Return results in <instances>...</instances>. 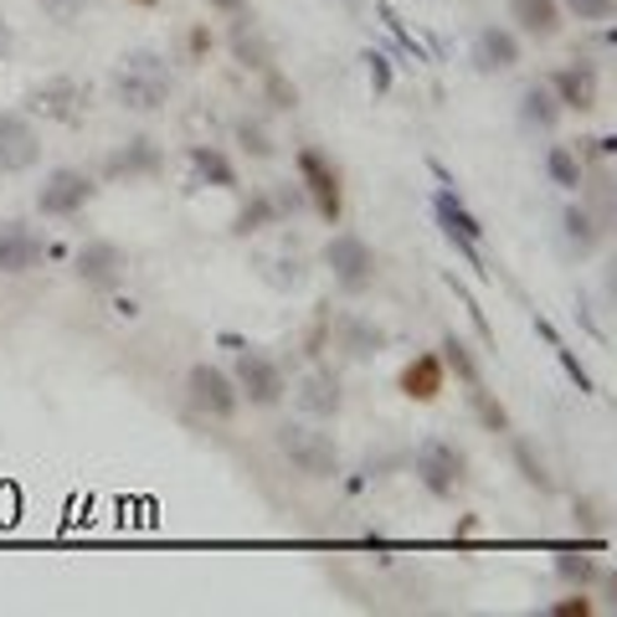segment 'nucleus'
<instances>
[{
  "label": "nucleus",
  "instance_id": "1",
  "mask_svg": "<svg viewBox=\"0 0 617 617\" xmlns=\"http://www.w3.org/2000/svg\"><path fill=\"white\" fill-rule=\"evenodd\" d=\"M171 67L160 52L150 47H139V52H124L114 67V98L124 109H135V114H160L165 103H171Z\"/></svg>",
  "mask_w": 617,
  "mask_h": 617
},
{
  "label": "nucleus",
  "instance_id": "2",
  "mask_svg": "<svg viewBox=\"0 0 617 617\" xmlns=\"http://www.w3.org/2000/svg\"><path fill=\"white\" fill-rule=\"evenodd\" d=\"M273 448L284 453V463H289L293 474H304V479L325 483L340 474V443L329 438L325 427L314 423H284L273 427Z\"/></svg>",
  "mask_w": 617,
  "mask_h": 617
},
{
  "label": "nucleus",
  "instance_id": "3",
  "mask_svg": "<svg viewBox=\"0 0 617 617\" xmlns=\"http://www.w3.org/2000/svg\"><path fill=\"white\" fill-rule=\"evenodd\" d=\"M412 474L432 500H453L463 483H468V453L448 438H423L412 448Z\"/></svg>",
  "mask_w": 617,
  "mask_h": 617
},
{
  "label": "nucleus",
  "instance_id": "4",
  "mask_svg": "<svg viewBox=\"0 0 617 617\" xmlns=\"http://www.w3.org/2000/svg\"><path fill=\"white\" fill-rule=\"evenodd\" d=\"M293 165H299V186H304V196L314 201L319 222L340 227V216H345V186H340V171H335V160H329L325 150L304 144V150L293 154Z\"/></svg>",
  "mask_w": 617,
  "mask_h": 617
},
{
  "label": "nucleus",
  "instance_id": "5",
  "mask_svg": "<svg viewBox=\"0 0 617 617\" xmlns=\"http://www.w3.org/2000/svg\"><path fill=\"white\" fill-rule=\"evenodd\" d=\"M231 345H237V340H231ZM231 381H237V391H242V402H252V406H278L284 396H289V376H284V366H278L273 355H263V350H252V345H237Z\"/></svg>",
  "mask_w": 617,
  "mask_h": 617
},
{
  "label": "nucleus",
  "instance_id": "6",
  "mask_svg": "<svg viewBox=\"0 0 617 617\" xmlns=\"http://www.w3.org/2000/svg\"><path fill=\"white\" fill-rule=\"evenodd\" d=\"M186 402H191L201 417H212V423H231L237 406H242V391L231 381V370L212 366V361H196V366L186 370Z\"/></svg>",
  "mask_w": 617,
  "mask_h": 617
},
{
  "label": "nucleus",
  "instance_id": "7",
  "mask_svg": "<svg viewBox=\"0 0 617 617\" xmlns=\"http://www.w3.org/2000/svg\"><path fill=\"white\" fill-rule=\"evenodd\" d=\"M325 268L345 293H366L376 284V252L361 231H335L325 242Z\"/></svg>",
  "mask_w": 617,
  "mask_h": 617
},
{
  "label": "nucleus",
  "instance_id": "8",
  "mask_svg": "<svg viewBox=\"0 0 617 617\" xmlns=\"http://www.w3.org/2000/svg\"><path fill=\"white\" fill-rule=\"evenodd\" d=\"M432 216H438V227H443L448 242H453V248L463 252V263H468V268H474V273L483 278L489 268H483V252H479V248H483L479 216L468 212V206H463V201H458L453 191H448V186H443V191H432Z\"/></svg>",
  "mask_w": 617,
  "mask_h": 617
},
{
  "label": "nucleus",
  "instance_id": "9",
  "mask_svg": "<svg viewBox=\"0 0 617 617\" xmlns=\"http://www.w3.org/2000/svg\"><path fill=\"white\" fill-rule=\"evenodd\" d=\"M98 196L93 175L88 171H73V165H62V171H47V180H41L37 191V212L41 216H77L88 201Z\"/></svg>",
  "mask_w": 617,
  "mask_h": 617
},
{
  "label": "nucleus",
  "instance_id": "10",
  "mask_svg": "<svg viewBox=\"0 0 617 617\" xmlns=\"http://www.w3.org/2000/svg\"><path fill=\"white\" fill-rule=\"evenodd\" d=\"M124 268H129V257H124V248H118V242H109V237L83 242V248H77V257H73V273L93 293H114L118 284H124Z\"/></svg>",
  "mask_w": 617,
  "mask_h": 617
},
{
  "label": "nucleus",
  "instance_id": "11",
  "mask_svg": "<svg viewBox=\"0 0 617 617\" xmlns=\"http://www.w3.org/2000/svg\"><path fill=\"white\" fill-rule=\"evenodd\" d=\"M293 406L304 417H314V423H335L345 412V386H340V376L329 366H314L293 381Z\"/></svg>",
  "mask_w": 617,
  "mask_h": 617
},
{
  "label": "nucleus",
  "instance_id": "12",
  "mask_svg": "<svg viewBox=\"0 0 617 617\" xmlns=\"http://www.w3.org/2000/svg\"><path fill=\"white\" fill-rule=\"evenodd\" d=\"M88 83H77V77H47L32 88V109L47 114L52 124H77V118L88 114Z\"/></svg>",
  "mask_w": 617,
  "mask_h": 617
},
{
  "label": "nucleus",
  "instance_id": "13",
  "mask_svg": "<svg viewBox=\"0 0 617 617\" xmlns=\"http://www.w3.org/2000/svg\"><path fill=\"white\" fill-rule=\"evenodd\" d=\"M41 160V135L26 114H0V175H21Z\"/></svg>",
  "mask_w": 617,
  "mask_h": 617
},
{
  "label": "nucleus",
  "instance_id": "14",
  "mask_svg": "<svg viewBox=\"0 0 617 617\" xmlns=\"http://www.w3.org/2000/svg\"><path fill=\"white\" fill-rule=\"evenodd\" d=\"M160 171H165V150H160L150 135L124 139V144L109 150V160H103V175H109V180H150V175H160Z\"/></svg>",
  "mask_w": 617,
  "mask_h": 617
},
{
  "label": "nucleus",
  "instance_id": "15",
  "mask_svg": "<svg viewBox=\"0 0 617 617\" xmlns=\"http://www.w3.org/2000/svg\"><path fill=\"white\" fill-rule=\"evenodd\" d=\"M329 340L345 350L350 361H376V355L391 345V335H386L376 319H366V314H340V319L329 325Z\"/></svg>",
  "mask_w": 617,
  "mask_h": 617
},
{
  "label": "nucleus",
  "instance_id": "16",
  "mask_svg": "<svg viewBox=\"0 0 617 617\" xmlns=\"http://www.w3.org/2000/svg\"><path fill=\"white\" fill-rule=\"evenodd\" d=\"M468 58H474V67H479V73H515V67H520V37H515V32H509V26H479V32H474V52H468Z\"/></svg>",
  "mask_w": 617,
  "mask_h": 617
},
{
  "label": "nucleus",
  "instance_id": "17",
  "mask_svg": "<svg viewBox=\"0 0 617 617\" xmlns=\"http://www.w3.org/2000/svg\"><path fill=\"white\" fill-rule=\"evenodd\" d=\"M545 88H551L556 103L561 109H571V114H592V109H597V67H587V62L556 67Z\"/></svg>",
  "mask_w": 617,
  "mask_h": 617
},
{
  "label": "nucleus",
  "instance_id": "18",
  "mask_svg": "<svg viewBox=\"0 0 617 617\" xmlns=\"http://www.w3.org/2000/svg\"><path fill=\"white\" fill-rule=\"evenodd\" d=\"M402 396L406 402H438L443 396V386H448V366H443V355L438 350H423V355H412L402 366Z\"/></svg>",
  "mask_w": 617,
  "mask_h": 617
},
{
  "label": "nucleus",
  "instance_id": "19",
  "mask_svg": "<svg viewBox=\"0 0 617 617\" xmlns=\"http://www.w3.org/2000/svg\"><path fill=\"white\" fill-rule=\"evenodd\" d=\"M47 257V242L26 222H0V273H32Z\"/></svg>",
  "mask_w": 617,
  "mask_h": 617
},
{
  "label": "nucleus",
  "instance_id": "20",
  "mask_svg": "<svg viewBox=\"0 0 617 617\" xmlns=\"http://www.w3.org/2000/svg\"><path fill=\"white\" fill-rule=\"evenodd\" d=\"M509 21H515V37L556 41L566 11H561V0H509Z\"/></svg>",
  "mask_w": 617,
  "mask_h": 617
},
{
  "label": "nucleus",
  "instance_id": "21",
  "mask_svg": "<svg viewBox=\"0 0 617 617\" xmlns=\"http://www.w3.org/2000/svg\"><path fill=\"white\" fill-rule=\"evenodd\" d=\"M227 47H231V58L242 62L248 73H268V67H273V41H268V32H263V26L252 21V11L231 16Z\"/></svg>",
  "mask_w": 617,
  "mask_h": 617
},
{
  "label": "nucleus",
  "instance_id": "22",
  "mask_svg": "<svg viewBox=\"0 0 617 617\" xmlns=\"http://www.w3.org/2000/svg\"><path fill=\"white\" fill-rule=\"evenodd\" d=\"M191 175H196V186L237 191V165H231V154L216 150V144H191Z\"/></svg>",
  "mask_w": 617,
  "mask_h": 617
},
{
  "label": "nucleus",
  "instance_id": "23",
  "mask_svg": "<svg viewBox=\"0 0 617 617\" xmlns=\"http://www.w3.org/2000/svg\"><path fill=\"white\" fill-rule=\"evenodd\" d=\"M504 438H509V458L520 468V479L530 483V489H540V494H556V474H551V463L540 458V448L530 443V438H520L515 427H509Z\"/></svg>",
  "mask_w": 617,
  "mask_h": 617
},
{
  "label": "nucleus",
  "instance_id": "24",
  "mask_svg": "<svg viewBox=\"0 0 617 617\" xmlns=\"http://www.w3.org/2000/svg\"><path fill=\"white\" fill-rule=\"evenodd\" d=\"M561 114H566V109L556 103V93H551L545 83H530V88L520 93V118H525V129H540V135H551V129L561 124Z\"/></svg>",
  "mask_w": 617,
  "mask_h": 617
},
{
  "label": "nucleus",
  "instance_id": "25",
  "mask_svg": "<svg viewBox=\"0 0 617 617\" xmlns=\"http://www.w3.org/2000/svg\"><path fill=\"white\" fill-rule=\"evenodd\" d=\"M284 222V212H278V201H273V191H257L252 201H242V212L231 216V231L237 237H257V231H268Z\"/></svg>",
  "mask_w": 617,
  "mask_h": 617
},
{
  "label": "nucleus",
  "instance_id": "26",
  "mask_svg": "<svg viewBox=\"0 0 617 617\" xmlns=\"http://www.w3.org/2000/svg\"><path fill=\"white\" fill-rule=\"evenodd\" d=\"M545 175H551V186H561V191H581V186H587L581 154L571 150V144H551V154H545Z\"/></svg>",
  "mask_w": 617,
  "mask_h": 617
},
{
  "label": "nucleus",
  "instance_id": "27",
  "mask_svg": "<svg viewBox=\"0 0 617 617\" xmlns=\"http://www.w3.org/2000/svg\"><path fill=\"white\" fill-rule=\"evenodd\" d=\"M561 227H566V242H571V252H581V257H587V252L597 248L602 242V222L592 212H587V206H566V216H561Z\"/></svg>",
  "mask_w": 617,
  "mask_h": 617
},
{
  "label": "nucleus",
  "instance_id": "28",
  "mask_svg": "<svg viewBox=\"0 0 617 617\" xmlns=\"http://www.w3.org/2000/svg\"><path fill=\"white\" fill-rule=\"evenodd\" d=\"M468 406H474V417L483 423V432H494V438H504V432H509V412H504V402L483 381L468 386Z\"/></svg>",
  "mask_w": 617,
  "mask_h": 617
},
{
  "label": "nucleus",
  "instance_id": "29",
  "mask_svg": "<svg viewBox=\"0 0 617 617\" xmlns=\"http://www.w3.org/2000/svg\"><path fill=\"white\" fill-rule=\"evenodd\" d=\"M438 350H443V366H448V370H453V376H458V381H463V386H479V381H483V370H479V361H474V350L463 345L458 335H443V345H438Z\"/></svg>",
  "mask_w": 617,
  "mask_h": 617
},
{
  "label": "nucleus",
  "instance_id": "30",
  "mask_svg": "<svg viewBox=\"0 0 617 617\" xmlns=\"http://www.w3.org/2000/svg\"><path fill=\"white\" fill-rule=\"evenodd\" d=\"M257 77H263V103H268V109H278V114L299 109V88H293L289 73H278V62H273L268 73H257Z\"/></svg>",
  "mask_w": 617,
  "mask_h": 617
},
{
  "label": "nucleus",
  "instance_id": "31",
  "mask_svg": "<svg viewBox=\"0 0 617 617\" xmlns=\"http://www.w3.org/2000/svg\"><path fill=\"white\" fill-rule=\"evenodd\" d=\"M556 577L566 587H592L597 581V561L581 556V551H556Z\"/></svg>",
  "mask_w": 617,
  "mask_h": 617
},
{
  "label": "nucleus",
  "instance_id": "32",
  "mask_svg": "<svg viewBox=\"0 0 617 617\" xmlns=\"http://www.w3.org/2000/svg\"><path fill=\"white\" fill-rule=\"evenodd\" d=\"M237 144L252 154V160H273V135H268V124H257V118H237Z\"/></svg>",
  "mask_w": 617,
  "mask_h": 617
},
{
  "label": "nucleus",
  "instance_id": "33",
  "mask_svg": "<svg viewBox=\"0 0 617 617\" xmlns=\"http://www.w3.org/2000/svg\"><path fill=\"white\" fill-rule=\"evenodd\" d=\"M561 11H571L577 21H613L617 0H561Z\"/></svg>",
  "mask_w": 617,
  "mask_h": 617
},
{
  "label": "nucleus",
  "instance_id": "34",
  "mask_svg": "<svg viewBox=\"0 0 617 617\" xmlns=\"http://www.w3.org/2000/svg\"><path fill=\"white\" fill-rule=\"evenodd\" d=\"M551 617H592L597 607H592V597H587V587H571V597H561L545 607Z\"/></svg>",
  "mask_w": 617,
  "mask_h": 617
},
{
  "label": "nucleus",
  "instance_id": "35",
  "mask_svg": "<svg viewBox=\"0 0 617 617\" xmlns=\"http://www.w3.org/2000/svg\"><path fill=\"white\" fill-rule=\"evenodd\" d=\"M88 5H93V0H41V11L58 21V26H77V16H83Z\"/></svg>",
  "mask_w": 617,
  "mask_h": 617
},
{
  "label": "nucleus",
  "instance_id": "36",
  "mask_svg": "<svg viewBox=\"0 0 617 617\" xmlns=\"http://www.w3.org/2000/svg\"><path fill=\"white\" fill-rule=\"evenodd\" d=\"M366 73H370V88H376V93H391V58H386V52L370 47V52H366Z\"/></svg>",
  "mask_w": 617,
  "mask_h": 617
},
{
  "label": "nucleus",
  "instance_id": "37",
  "mask_svg": "<svg viewBox=\"0 0 617 617\" xmlns=\"http://www.w3.org/2000/svg\"><path fill=\"white\" fill-rule=\"evenodd\" d=\"M376 11H381V21H386V26H391V37H396V41H402V47H406V52H412V58L423 62V47H417V37H412V32H406V21L396 16V11H391V5H376Z\"/></svg>",
  "mask_w": 617,
  "mask_h": 617
},
{
  "label": "nucleus",
  "instance_id": "38",
  "mask_svg": "<svg viewBox=\"0 0 617 617\" xmlns=\"http://www.w3.org/2000/svg\"><path fill=\"white\" fill-rule=\"evenodd\" d=\"M551 350H556V361H561V366H566V376H571V381H577L581 391H592V376L581 370V361H577V355H571V350L561 345V340H556V345H551Z\"/></svg>",
  "mask_w": 617,
  "mask_h": 617
},
{
  "label": "nucleus",
  "instance_id": "39",
  "mask_svg": "<svg viewBox=\"0 0 617 617\" xmlns=\"http://www.w3.org/2000/svg\"><path fill=\"white\" fill-rule=\"evenodd\" d=\"M212 11H222V16H242V11H252V0H206Z\"/></svg>",
  "mask_w": 617,
  "mask_h": 617
},
{
  "label": "nucleus",
  "instance_id": "40",
  "mask_svg": "<svg viewBox=\"0 0 617 617\" xmlns=\"http://www.w3.org/2000/svg\"><path fill=\"white\" fill-rule=\"evenodd\" d=\"M206 47H212V32H206V26H196V32H191V58H206Z\"/></svg>",
  "mask_w": 617,
  "mask_h": 617
},
{
  "label": "nucleus",
  "instance_id": "41",
  "mask_svg": "<svg viewBox=\"0 0 617 617\" xmlns=\"http://www.w3.org/2000/svg\"><path fill=\"white\" fill-rule=\"evenodd\" d=\"M5 52H11V32L0 26V62H5Z\"/></svg>",
  "mask_w": 617,
  "mask_h": 617
},
{
  "label": "nucleus",
  "instance_id": "42",
  "mask_svg": "<svg viewBox=\"0 0 617 617\" xmlns=\"http://www.w3.org/2000/svg\"><path fill=\"white\" fill-rule=\"evenodd\" d=\"M139 5H154V0H139Z\"/></svg>",
  "mask_w": 617,
  "mask_h": 617
}]
</instances>
